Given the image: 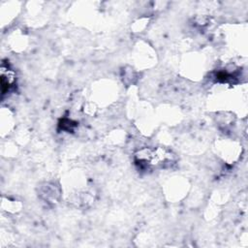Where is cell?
Instances as JSON below:
<instances>
[{"label": "cell", "instance_id": "cell-1", "mask_svg": "<svg viewBox=\"0 0 248 248\" xmlns=\"http://www.w3.org/2000/svg\"><path fill=\"white\" fill-rule=\"evenodd\" d=\"M175 154L162 146L143 147L135 153V162L141 169H167L175 164Z\"/></svg>", "mask_w": 248, "mask_h": 248}, {"label": "cell", "instance_id": "cell-2", "mask_svg": "<svg viewBox=\"0 0 248 248\" xmlns=\"http://www.w3.org/2000/svg\"><path fill=\"white\" fill-rule=\"evenodd\" d=\"M16 84V75L15 73L6 67L4 64L1 66V92L2 95L8 93Z\"/></svg>", "mask_w": 248, "mask_h": 248}]
</instances>
